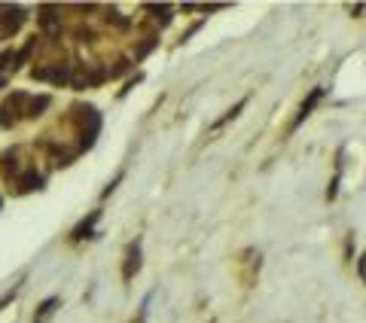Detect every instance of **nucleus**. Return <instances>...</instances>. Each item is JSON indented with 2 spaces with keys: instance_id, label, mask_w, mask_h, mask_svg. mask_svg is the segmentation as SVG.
<instances>
[{
  "instance_id": "nucleus-6",
  "label": "nucleus",
  "mask_w": 366,
  "mask_h": 323,
  "mask_svg": "<svg viewBox=\"0 0 366 323\" xmlns=\"http://www.w3.org/2000/svg\"><path fill=\"white\" fill-rule=\"evenodd\" d=\"M49 79H52V82H67V67H52V70H49Z\"/></svg>"
},
{
  "instance_id": "nucleus-5",
  "label": "nucleus",
  "mask_w": 366,
  "mask_h": 323,
  "mask_svg": "<svg viewBox=\"0 0 366 323\" xmlns=\"http://www.w3.org/2000/svg\"><path fill=\"white\" fill-rule=\"evenodd\" d=\"M40 183H43L40 174H24V177H21V186H24V189H40Z\"/></svg>"
},
{
  "instance_id": "nucleus-11",
  "label": "nucleus",
  "mask_w": 366,
  "mask_h": 323,
  "mask_svg": "<svg viewBox=\"0 0 366 323\" xmlns=\"http://www.w3.org/2000/svg\"><path fill=\"white\" fill-rule=\"evenodd\" d=\"M9 61H12V52H3V55H0V70L9 67Z\"/></svg>"
},
{
  "instance_id": "nucleus-7",
  "label": "nucleus",
  "mask_w": 366,
  "mask_h": 323,
  "mask_svg": "<svg viewBox=\"0 0 366 323\" xmlns=\"http://www.w3.org/2000/svg\"><path fill=\"white\" fill-rule=\"evenodd\" d=\"M40 24H43L49 34H58V21H55L52 15H43V18H40Z\"/></svg>"
},
{
  "instance_id": "nucleus-1",
  "label": "nucleus",
  "mask_w": 366,
  "mask_h": 323,
  "mask_svg": "<svg viewBox=\"0 0 366 323\" xmlns=\"http://www.w3.org/2000/svg\"><path fill=\"white\" fill-rule=\"evenodd\" d=\"M321 98H324V89H315V92L308 95V101H305V104L299 107V116H296V122H293V128H296V125H299V122H302V119H305V116L312 113V107H315V104H318Z\"/></svg>"
},
{
  "instance_id": "nucleus-10",
  "label": "nucleus",
  "mask_w": 366,
  "mask_h": 323,
  "mask_svg": "<svg viewBox=\"0 0 366 323\" xmlns=\"http://www.w3.org/2000/svg\"><path fill=\"white\" fill-rule=\"evenodd\" d=\"M46 104H49V98H37V101H34V116H37V110H43Z\"/></svg>"
},
{
  "instance_id": "nucleus-2",
  "label": "nucleus",
  "mask_w": 366,
  "mask_h": 323,
  "mask_svg": "<svg viewBox=\"0 0 366 323\" xmlns=\"http://www.w3.org/2000/svg\"><path fill=\"white\" fill-rule=\"evenodd\" d=\"M137 269H140V247L131 244V247H128V266H125V281H128Z\"/></svg>"
},
{
  "instance_id": "nucleus-9",
  "label": "nucleus",
  "mask_w": 366,
  "mask_h": 323,
  "mask_svg": "<svg viewBox=\"0 0 366 323\" xmlns=\"http://www.w3.org/2000/svg\"><path fill=\"white\" fill-rule=\"evenodd\" d=\"M153 46H156V40H153V37H150V40H147V43H144V46H140V49H137V55H147V52H150V49H153Z\"/></svg>"
},
{
  "instance_id": "nucleus-8",
  "label": "nucleus",
  "mask_w": 366,
  "mask_h": 323,
  "mask_svg": "<svg viewBox=\"0 0 366 323\" xmlns=\"http://www.w3.org/2000/svg\"><path fill=\"white\" fill-rule=\"evenodd\" d=\"M110 18H113V24H116V27H128V21H125L119 12H110Z\"/></svg>"
},
{
  "instance_id": "nucleus-4",
  "label": "nucleus",
  "mask_w": 366,
  "mask_h": 323,
  "mask_svg": "<svg viewBox=\"0 0 366 323\" xmlns=\"http://www.w3.org/2000/svg\"><path fill=\"white\" fill-rule=\"evenodd\" d=\"M95 220H98V211H95V214H92V217H89V220H86V223H79V226H76V232H73V238H86V235H89V229H92V223H95Z\"/></svg>"
},
{
  "instance_id": "nucleus-3",
  "label": "nucleus",
  "mask_w": 366,
  "mask_h": 323,
  "mask_svg": "<svg viewBox=\"0 0 366 323\" xmlns=\"http://www.w3.org/2000/svg\"><path fill=\"white\" fill-rule=\"evenodd\" d=\"M18 24H21V9H9L6 18H3V27H6V31H15Z\"/></svg>"
}]
</instances>
